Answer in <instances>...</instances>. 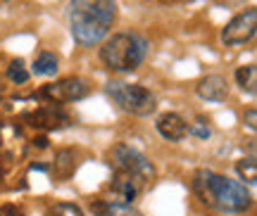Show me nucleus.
Wrapping results in <instances>:
<instances>
[{
  "instance_id": "1a4fd4ad",
  "label": "nucleus",
  "mask_w": 257,
  "mask_h": 216,
  "mask_svg": "<svg viewBox=\"0 0 257 216\" xmlns=\"http://www.w3.org/2000/svg\"><path fill=\"white\" fill-rule=\"evenodd\" d=\"M141 190H143L141 180H136L134 176H126V173L114 171V178L110 183V199L121 202V204H131L141 195Z\"/></svg>"
},
{
  "instance_id": "4be33fe9",
  "label": "nucleus",
  "mask_w": 257,
  "mask_h": 216,
  "mask_svg": "<svg viewBox=\"0 0 257 216\" xmlns=\"http://www.w3.org/2000/svg\"><path fill=\"white\" fill-rule=\"evenodd\" d=\"M31 169H34V171H48V169H50V166H48V164H41V162H34L31 164Z\"/></svg>"
},
{
  "instance_id": "ddd939ff",
  "label": "nucleus",
  "mask_w": 257,
  "mask_h": 216,
  "mask_svg": "<svg viewBox=\"0 0 257 216\" xmlns=\"http://www.w3.org/2000/svg\"><path fill=\"white\" fill-rule=\"evenodd\" d=\"M50 171L55 176L57 180H69L76 171V157H74L72 150H60L55 154V159H53V166H50Z\"/></svg>"
},
{
  "instance_id": "0eeeda50",
  "label": "nucleus",
  "mask_w": 257,
  "mask_h": 216,
  "mask_svg": "<svg viewBox=\"0 0 257 216\" xmlns=\"http://www.w3.org/2000/svg\"><path fill=\"white\" fill-rule=\"evenodd\" d=\"M91 93V86L79 79V76H69V79H60L55 83H48L38 90L34 98L36 100H46V102H76V100H83Z\"/></svg>"
},
{
  "instance_id": "423d86ee",
  "label": "nucleus",
  "mask_w": 257,
  "mask_h": 216,
  "mask_svg": "<svg viewBox=\"0 0 257 216\" xmlns=\"http://www.w3.org/2000/svg\"><path fill=\"white\" fill-rule=\"evenodd\" d=\"M22 121L36 131H60V128L72 126V114L60 102H46L36 109L24 112Z\"/></svg>"
},
{
  "instance_id": "9d476101",
  "label": "nucleus",
  "mask_w": 257,
  "mask_h": 216,
  "mask_svg": "<svg viewBox=\"0 0 257 216\" xmlns=\"http://www.w3.org/2000/svg\"><path fill=\"white\" fill-rule=\"evenodd\" d=\"M155 128L157 133L162 135L165 140H169V143H181L188 135V121L181 114H176V112H167L162 117H157Z\"/></svg>"
},
{
  "instance_id": "aec40b11",
  "label": "nucleus",
  "mask_w": 257,
  "mask_h": 216,
  "mask_svg": "<svg viewBox=\"0 0 257 216\" xmlns=\"http://www.w3.org/2000/svg\"><path fill=\"white\" fill-rule=\"evenodd\" d=\"M243 121H245V126H248L250 131H255V128H257V112H255V107H250L248 112H245Z\"/></svg>"
},
{
  "instance_id": "f3484780",
  "label": "nucleus",
  "mask_w": 257,
  "mask_h": 216,
  "mask_svg": "<svg viewBox=\"0 0 257 216\" xmlns=\"http://www.w3.org/2000/svg\"><path fill=\"white\" fill-rule=\"evenodd\" d=\"M8 81L15 83V86H22V83L29 81V72L24 67V60H12L8 67Z\"/></svg>"
},
{
  "instance_id": "5701e85b",
  "label": "nucleus",
  "mask_w": 257,
  "mask_h": 216,
  "mask_svg": "<svg viewBox=\"0 0 257 216\" xmlns=\"http://www.w3.org/2000/svg\"><path fill=\"white\" fill-rule=\"evenodd\" d=\"M3 88H5V86H3V76H0V90H3Z\"/></svg>"
},
{
  "instance_id": "6e6552de",
  "label": "nucleus",
  "mask_w": 257,
  "mask_h": 216,
  "mask_svg": "<svg viewBox=\"0 0 257 216\" xmlns=\"http://www.w3.org/2000/svg\"><path fill=\"white\" fill-rule=\"evenodd\" d=\"M257 31V10L250 8L231 19L226 27L221 29V43L226 48H240L255 38Z\"/></svg>"
},
{
  "instance_id": "f03ea898",
  "label": "nucleus",
  "mask_w": 257,
  "mask_h": 216,
  "mask_svg": "<svg viewBox=\"0 0 257 216\" xmlns=\"http://www.w3.org/2000/svg\"><path fill=\"white\" fill-rule=\"evenodd\" d=\"M114 19L117 0H69V31L81 48L102 43Z\"/></svg>"
},
{
  "instance_id": "a211bd4d",
  "label": "nucleus",
  "mask_w": 257,
  "mask_h": 216,
  "mask_svg": "<svg viewBox=\"0 0 257 216\" xmlns=\"http://www.w3.org/2000/svg\"><path fill=\"white\" fill-rule=\"evenodd\" d=\"M46 216H83V211L79 204L72 202H55L46 209Z\"/></svg>"
},
{
  "instance_id": "4468645a",
  "label": "nucleus",
  "mask_w": 257,
  "mask_h": 216,
  "mask_svg": "<svg viewBox=\"0 0 257 216\" xmlns=\"http://www.w3.org/2000/svg\"><path fill=\"white\" fill-rule=\"evenodd\" d=\"M236 83L240 86L243 93L255 95L257 93V67L255 64H243L236 69Z\"/></svg>"
},
{
  "instance_id": "f257e3e1",
  "label": "nucleus",
  "mask_w": 257,
  "mask_h": 216,
  "mask_svg": "<svg viewBox=\"0 0 257 216\" xmlns=\"http://www.w3.org/2000/svg\"><path fill=\"white\" fill-rule=\"evenodd\" d=\"M191 190L200 199V204L219 214H243L252 207V195L245 188V183L210 169H198L193 173Z\"/></svg>"
},
{
  "instance_id": "7ed1b4c3",
  "label": "nucleus",
  "mask_w": 257,
  "mask_h": 216,
  "mask_svg": "<svg viewBox=\"0 0 257 216\" xmlns=\"http://www.w3.org/2000/svg\"><path fill=\"white\" fill-rule=\"evenodd\" d=\"M148 55V41L138 34H114L100 48V62L110 72H136Z\"/></svg>"
},
{
  "instance_id": "412c9836",
  "label": "nucleus",
  "mask_w": 257,
  "mask_h": 216,
  "mask_svg": "<svg viewBox=\"0 0 257 216\" xmlns=\"http://www.w3.org/2000/svg\"><path fill=\"white\" fill-rule=\"evenodd\" d=\"M31 147H36V150H46L48 147V135H36V138L31 140Z\"/></svg>"
},
{
  "instance_id": "39448f33",
  "label": "nucleus",
  "mask_w": 257,
  "mask_h": 216,
  "mask_svg": "<svg viewBox=\"0 0 257 216\" xmlns=\"http://www.w3.org/2000/svg\"><path fill=\"white\" fill-rule=\"evenodd\" d=\"M110 164L114 171L134 176V178L141 180L143 185L155 178V166H153V162L148 159L146 154H141L138 150H134V147H128V145H124V143L114 145L110 150Z\"/></svg>"
},
{
  "instance_id": "2eb2a0df",
  "label": "nucleus",
  "mask_w": 257,
  "mask_h": 216,
  "mask_svg": "<svg viewBox=\"0 0 257 216\" xmlns=\"http://www.w3.org/2000/svg\"><path fill=\"white\" fill-rule=\"evenodd\" d=\"M57 55L55 53H41L36 57V60H34V74H36V76H55L57 74V69H60V67H57Z\"/></svg>"
},
{
  "instance_id": "f8f14e48",
  "label": "nucleus",
  "mask_w": 257,
  "mask_h": 216,
  "mask_svg": "<svg viewBox=\"0 0 257 216\" xmlns=\"http://www.w3.org/2000/svg\"><path fill=\"white\" fill-rule=\"evenodd\" d=\"M91 211L98 216H143L136 207L121 204L114 199H95V202H91Z\"/></svg>"
},
{
  "instance_id": "dca6fc26",
  "label": "nucleus",
  "mask_w": 257,
  "mask_h": 216,
  "mask_svg": "<svg viewBox=\"0 0 257 216\" xmlns=\"http://www.w3.org/2000/svg\"><path fill=\"white\" fill-rule=\"evenodd\" d=\"M236 171H238L240 180H245V185H255L257 183V162L255 157H243L236 162Z\"/></svg>"
},
{
  "instance_id": "20e7f679",
  "label": "nucleus",
  "mask_w": 257,
  "mask_h": 216,
  "mask_svg": "<svg viewBox=\"0 0 257 216\" xmlns=\"http://www.w3.org/2000/svg\"><path fill=\"white\" fill-rule=\"evenodd\" d=\"M105 93L112 98V102L119 105V109L134 114V117H150L157 107L155 95L141 83L110 81L105 86Z\"/></svg>"
},
{
  "instance_id": "b1692460",
  "label": "nucleus",
  "mask_w": 257,
  "mask_h": 216,
  "mask_svg": "<svg viewBox=\"0 0 257 216\" xmlns=\"http://www.w3.org/2000/svg\"><path fill=\"white\" fill-rule=\"evenodd\" d=\"M165 3H172V0H165Z\"/></svg>"
},
{
  "instance_id": "6ab92c4d",
  "label": "nucleus",
  "mask_w": 257,
  "mask_h": 216,
  "mask_svg": "<svg viewBox=\"0 0 257 216\" xmlns=\"http://www.w3.org/2000/svg\"><path fill=\"white\" fill-rule=\"evenodd\" d=\"M188 135H193V138H200V140H207L212 135V131H210V126H207V121L202 117H198L195 119V124H191L188 126Z\"/></svg>"
},
{
  "instance_id": "9b49d317",
  "label": "nucleus",
  "mask_w": 257,
  "mask_h": 216,
  "mask_svg": "<svg viewBox=\"0 0 257 216\" xmlns=\"http://www.w3.org/2000/svg\"><path fill=\"white\" fill-rule=\"evenodd\" d=\"M195 93L202 100H207V102H221V100H226V95H229V83L219 74H210V76H205V79L198 81Z\"/></svg>"
}]
</instances>
